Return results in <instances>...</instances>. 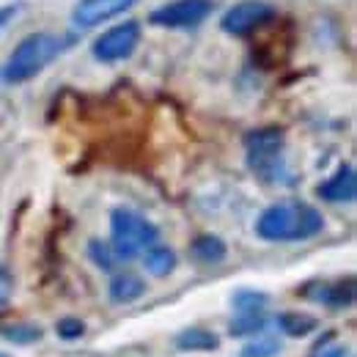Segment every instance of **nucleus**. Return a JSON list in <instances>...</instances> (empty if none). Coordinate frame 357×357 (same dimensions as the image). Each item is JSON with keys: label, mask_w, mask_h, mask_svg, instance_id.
I'll return each mask as SVG.
<instances>
[{"label": "nucleus", "mask_w": 357, "mask_h": 357, "mask_svg": "<svg viewBox=\"0 0 357 357\" xmlns=\"http://www.w3.org/2000/svg\"><path fill=\"white\" fill-rule=\"evenodd\" d=\"M321 228H324V218L319 209L303 201H286L261 212L256 234L267 242H297V239H311Z\"/></svg>", "instance_id": "obj_1"}, {"label": "nucleus", "mask_w": 357, "mask_h": 357, "mask_svg": "<svg viewBox=\"0 0 357 357\" xmlns=\"http://www.w3.org/2000/svg\"><path fill=\"white\" fill-rule=\"evenodd\" d=\"M66 39L63 36H55L50 31H39V33H31L25 36L20 45L14 47L6 69H3V77L6 83H28L33 80L39 72H45L47 66L63 52Z\"/></svg>", "instance_id": "obj_2"}, {"label": "nucleus", "mask_w": 357, "mask_h": 357, "mask_svg": "<svg viewBox=\"0 0 357 357\" xmlns=\"http://www.w3.org/2000/svg\"><path fill=\"white\" fill-rule=\"evenodd\" d=\"M110 234H113L110 248H113L116 259H124V261L154 248V242L160 236L157 225L149 223L146 218H140L137 212H130V209H116L110 215Z\"/></svg>", "instance_id": "obj_3"}, {"label": "nucleus", "mask_w": 357, "mask_h": 357, "mask_svg": "<svg viewBox=\"0 0 357 357\" xmlns=\"http://www.w3.org/2000/svg\"><path fill=\"white\" fill-rule=\"evenodd\" d=\"M248 162L250 168L264 178H275L280 171V154H283V130L278 127H261L245 135Z\"/></svg>", "instance_id": "obj_4"}, {"label": "nucleus", "mask_w": 357, "mask_h": 357, "mask_svg": "<svg viewBox=\"0 0 357 357\" xmlns=\"http://www.w3.org/2000/svg\"><path fill=\"white\" fill-rule=\"evenodd\" d=\"M275 17H278V8L272 3H264V0H242L234 8L225 11L223 20H220V28H223L225 33H234V36H248V33L264 28Z\"/></svg>", "instance_id": "obj_5"}, {"label": "nucleus", "mask_w": 357, "mask_h": 357, "mask_svg": "<svg viewBox=\"0 0 357 357\" xmlns=\"http://www.w3.org/2000/svg\"><path fill=\"white\" fill-rule=\"evenodd\" d=\"M212 11V0H171L149 14V22L176 31V28H195Z\"/></svg>", "instance_id": "obj_6"}, {"label": "nucleus", "mask_w": 357, "mask_h": 357, "mask_svg": "<svg viewBox=\"0 0 357 357\" xmlns=\"http://www.w3.org/2000/svg\"><path fill=\"white\" fill-rule=\"evenodd\" d=\"M140 42V25L137 22H121L113 25L110 31H105L96 42H93V58L102 63H116L121 58H130L135 52V47Z\"/></svg>", "instance_id": "obj_7"}, {"label": "nucleus", "mask_w": 357, "mask_h": 357, "mask_svg": "<svg viewBox=\"0 0 357 357\" xmlns=\"http://www.w3.org/2000/svg\"><path fill=\"white\" fill-rule=\"evenodd\" d=\"M137 0H80L72 11V22L77 28H96L124 11H130Z\"/></svg>", "instance_id": "obj_8"}, {"label": "nucleus", "mask_w": 357, "mask_h": 357, "mask_svg": "<svg viewBox=\"0 0 357 357\" xmlns=\"http://www.w3.org/2000/svg\"><path fill=\"white\" fill-rule=\"evenodd\" d=\"M319 198L330 204H352L357 195V176L352 165H341L335 176H330L324 184H319Z\"/></svg>", "instance_id": "obj_9"}, {"label": "nucleus", "mask_w": 357, "mask_h": 357, "mask_svg": "<svg viewBox=\"0 0 357 357\" xmlns=\"http://www.w3.org/2000/svg\"><path fill=\"white\" fill-rule=\"evenodd\" d=\"M176 347L181 352H215L220 338L206 327H187L176 335Z\"/></svg>", "instance_id": "obj_10"}, {"label": "nucleus", "mask_w": 357, "mask_h": 357, "mask_svg": "<svg viewBox=\"0 0 357 357\" xmlns=\"http://www.w3.org/2000/svg\"><path fill=\"white\" fill-rule=\"evenodd\" d=\"M190 253H192L198 261H204V264H218V261H223V259H225L228 248H225V242L220 239V236L204 234V236L192 239V245H190Z\"/></svg>", "instance_id": "obj_11"}, {"label": "nucleus", "mask_w": 357, "mask_h": 357, "mask_svg": "<svg viewBox=\"0 0 357 357\" xmlns=\"http://www.w3.org/2000/svg\"><path fill=\"white\" fill-rule=\"evenodd\" d=\"M146 291V283L137 275H116L110 280V300L113 303H135Z\"/></svg>", "instance_id": "obj_12"}, {"label": "nucleus", "mask_w": 357, "mask_h": 357, "mask_svg": "<svg viewBox=\"0 0 357 357\" xmlns=\"http://www.w3.org/2000/svg\"><path fill=\"white\" fill-rule=\"evenodd\" d=\"M143 267L154 278H165L176 269V253L171 248H149L143 256Z\"/></svg>", "instance_id": "obj_13"}, {"label": "nucleus", "mask_w": 357, "mask_h": 357, "mask_svg": "<svg viewBox=\"0 0 357 357\" xmlns=\"http://www.w3.org/2000/svg\"><path fill=\"white\" fill-rule=\"evenodd\" d=\"M278 327H280L286 335H291V338H305V335H311L313 330H316V319L308 316V313L286 311L278 316Z\"/></svg>", "instance_id": "obj_14"}, {"label": "nucleus", "mask_w": 357, "mask_h": 357, "mask_svg": "<svg viewBox=\"0 0 357 357\" xmlns=\"http://www.w3.org/2000/svg\"><path fill=\"white\" fill-rule=\"evenodd\" d=\"M321 291H324L321 300H324L327 305H333V308H347V305L355 303V278H347V280H338V283H333V286H324Z\"/></svg>", "instance_id": "obj_15"}, {"label": "nucleus", "mask_w": 357, "mask_h": 357, "mask_svg": "<svg viewBox=\"0 0 357 357\" xmlns=\"http://www.w3.org/2000/svg\"><path fill=\"white\" fill-rule=\"evenodd\" d=\"M269 297L264 291H250V289H242L234 294V308L239 313H261L267 308Z\"/></svg>", "instance_id": "obj_16"}, {"label": "nucleus", "mask_w": 357, "mask_h": 357, "mask_svg": "<svg viewBox=\"0 0 357 357\" xmlns=\"http://www.w3.org/2000/svg\"><path fill=\"white\" fill-rule=\"evenodd\" d=\"M267 327V319L261 313H239V319L231 321V335H253Z\"/></svg>", "instance_id": "obj_17"}, {"label": "nucleus", "mask_w": 357, "mask_h": 357, "mask_svg": "<svg viewBox=\"0 0 357 357\" xmlns=\"http://www.w3.org/2000/svg\"><path fill=\"white\" fill-rule=\"evenodd\" d=\"M3 338L6 341H14V344H31V341H39L42 338V330L36 324H14V327H6L3 330Z\"/></svg>", "instance_id": "obj_18"}, {"label": "nucleus", "mask_w": 357, "mask_h": 357, "mask_svg": "<svg viewBox=\"0 0 357 357\" xmlns=\"http://www.w3.org/2000/svg\"><path fill=\"white\" fill-rule=\"evenodd\" d=\"M278 352H280V341L278 338H259V341H250L242 349V357H275Z\"/></svg>", "instance_id": "obj_19"}, {"label": "nucleus", "mask_w": 357, "mask_h": 357, "mask_svg": "<svg viewBox=\"0 0 357 357\" xmlns=\"http://www.w3.org/2000/svg\"><path fill=\"white\" fill-rule=\"evenodd\" d=\"M89 253H91V259H93V264L96 267H102V269H113L116 267V253H113V248L110 245H105V242H99V239H93L89 245Z\"/></svg>", "instance_id": "obj_20"}, {"label": "nucleus", "mask_w": 357, "mask_h": 357, "mask_svg": "<svg viewBox=\"0 0 357 357\" xmlns=\"http://www.w3.org/2000/svg\"><path fill=\"white\" fill-rule=\"evenodd\" d=\"M55 330H58V335H61V338L72 341V338H80V335L86 333V324H83L80 319H61Z\"/></svg>", "instance_id": "obj_21"}, {"label": "nucleus", "mask_w": 357, "mask_h": 357, "mask_svg": "<svg viewBox=\"0 0 357 357\" xmlns=\"http://www.w3.org/2000/svg\"><path fill=\"white\" fill-rule=\"evenodd\" d=\"M311 357H349V349H347V344L330 341V344H319V349Z\"/></svg>", "instance_id": "obj_22"}, {"label": "nucleus", "mask_w": 357, "mask_h": 357, "mask_svg": "<svg viewBox=\"0 0 357 357\" xmlns=\"http://www.w3.org/2000/svg\"><path fill=\"white\" fill-rule=\"evenodd\" d=\"M11 289H14V283H11V275H8L6 269L0 267V313L8 308V300H11Z\"/></svg>", "instance_id": "obj_23"}, {"label": "nucleus", "mask_w": 357, "mask_h": 357, "mask_svg": "<svg viewBox=\"0 0 357 357\" xmlns=\"http://www.w3.org/2000/svg\"><path fill=\"white\" fill-rule=\"evenodd\" d=\"M20 8H22V3H14V6H3V11H0V25H3V22H8L11 17H17V14H20Z\"/></svg>", "instance_id": "obj_24"}, {"label": "nucleus", "mask_w": 357, "mask_h": 357, "mask_svg": "<svg viewBox=\"0 0 357 357\" xmlns=\"http://www.w3.org/2000/svg\"><path fill=\"white\" fill-rule=\"evenodd\" d=\"M0 357H8V355H3V352H0Z\"/></svg>", "instance_id": "obj_25"}]
</instances>
